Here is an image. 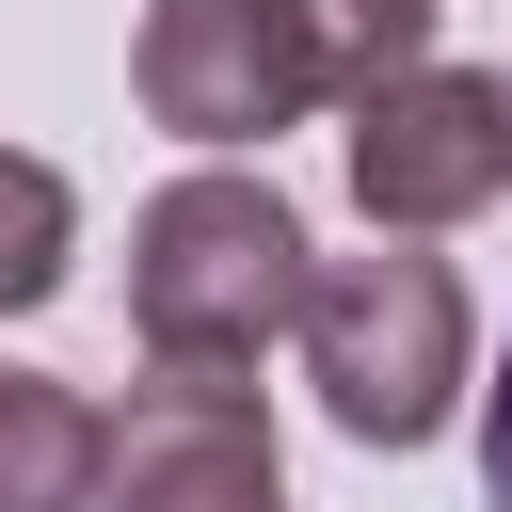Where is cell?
Here are the masks:
<instances>
[{
	"label": "cell",
	"instance_id": "cell-1",
	"mask_svg": "<svg viewBox=\"0 0 512 512\" xmlns=\"http://www.w3.org/2000/svg\"><path fill=\"white\" fill-rule=\"evenodd\" d=\"M304 288H320V240L272 176H176L144 192L128 224V336L160 384H256L272 336H304Z\"/></svg>",
	"mask_w": 512,
	"mask_h": 512
},
{
	"label": "cell",
	"instance_id": "cell-2",
	"mask_svg": "<svg viewBox=\"0 0 512 512\" xmlns=\"http://www.w3.org/2000/svg\"><path fill=\"white\" fill-rule=\"evenodd\" d=\"M464 368H480V320H464V272L432 240H368V256H320L304 288V384L352 448H432L464 416Z\"/></svg>",
	"mask_w": 512,
	"mask_h": 512
},
{
	"label": "cell",
	"instance_id": "cell-3",
	"mask_svg": "<svg viewBox=\"0 0 512 512\" xmlns=\"http://www.w3.org/2000/svg\"><path fill=\"white\" fill-rule=\"evenodd\" d=\"M496 192H512V80L400 64L384 96H352V208H368V240H448Z\"/></svg>",
	"mask_w": 512,
	"mask_h": 512
},
{
	"label": "cell",
	"instance_id": "cell-4",
	"mask_svg": "<svg viewBox=\"0 0 512 512\" xmlns=\"http://www.w3.org/2000/svg\"><path fill=\"white\" fill-rule=\"evenodd\" d=\"M128 96L176 144H272V128L320 112V64H304V16L288 0H144Z\"/></svg>",
	"mask_w": 512,
	"mask_h": 512
},
{
	"label": "cell",
	"instance_id": "cell-5",
	"mask_svg": "<svg viewBox=\"0 0 512 512\" xmlns=\"http://www.w3.org/2000/svg\"><path fill=\"white\" fill-rule=\"evenodd\" d=\"M96 512H288V464H272L256 384H128Z\"/></svg>",
	"mask_w": 512,
	"mask_h": 512
},
{
	"label": "cell",
	"instance_id": "cell-6",
	"mask_svg": "<svg viewBox=\"0 0 512 512\" xmlns=\"http://www.w3.org/2000/svg\"><path fill=\"white\" fill-rule=\"evenodd\" d=\"M112 480V416L48 368H0V512H96Z\"/></svg>",
	"mask_w": 512,
	"mask_h": 512
},
{
	"label": "cell",
	"instance_id": "cell-7",
	"mask_svg": "<svg viewBox=\"0 0 512 512\" xmlns=\"http://www.w3.org/2000/svg\"><path fill=\"white\" fill-rule=\"evenodd\" d=\"M288 16H304V64H320V112H352L400 64H432V0H288Z\"/></svg>",
	"mask_w": 512,
	"mask_h": 512
},
{
	"label": "cell",
	"instance_id": "cell-8",
	"mask_svg": "<svg viewBox=\"0 0 512 512\" xmlns=\"http://www.w3.org/2000/svg\"><path fill=\"white\" fill-rule=\"evenodd\" d=\"M64 256H80V192H64L48 160H16V144H0V320H16V304H48V288H64Z\"/></svg>",
	"mask_w": 512,
	"mask_h": 512
},
{
	"label": "cell",
	"instance_id": "cell-9",
	"mask_svg": "<svg viewBox=\"0 0 512 512\" xmlns=\"http://www.w3.org/2000/svg\"><path fill=\"white\" fill-rule=\"evenodd\" d=\"M480 512H512V368H496V400H480Z\"/></svg>",
	"mask_w": 512,
	"mask_h": 512
}]
</instances>
